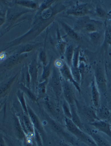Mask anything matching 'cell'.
Masks as SVG:
<instances>
[{"label": "cell", "instance_id": "6da1fadb", "mask_svg": "<svg viewBox=\"0 0 111 146\" xmlns=\"http://www.w3.org/2000/svg\"><path fill=\"white\" fill-rule=\"evenodd\" d=\"M73 29L77 32L80 31L88 34L96 31H104L105 27L102 21L86 16L79 17Z\"/></svg>", "mask_w": 111, "mask_h": 146}, {"label": "cell", "instance_id": "7a4b0ae2", "mask_svg": "<svg viewBox=\"0 0 111 146\" xmlns=\"http://www.w3.org/2000/svg\"><path fill=\"white\" fill-rule=\"evenodd\" d=\"M64 121L68 131L77 138L89 146H97L92 137L79 128L71 119L65 117Z\"/></svg>", "mask_w": 111, "mask_h": 146}, {"label": "cell", "instance_id": "3957f363", "mask_svg": "<svg viewBox=\"0 0 111 146\" xmlns=\"http://www.w3.org/2000/svg\"><path fill=\"white\" fill-rule=\"evenodd\" d=\"M50 84L56 98L57 100L59 99L63 93L62 76L59 69L55 66L53 68Z\"/></svg>", "mask_w": 111, "mask_h": 146}, {"label": "cell", "instance_id": "277c9868", "mask_svg": "<svg viewBox=\"0 0 111 146\" xmlns=\"http://www.w3.org/2000/svg\"><path fill=\"white\" fill-rule=\"evenodd\" d=\"M95 82L100 94L103 96L106 95L107 83L105 72L102 67L97 66L94 70Z\"/></svg>", "mask_w": 111, "mask_h": 146}, {"label": "cell", "instance_id": "5b68a950", "mask_svg": "<svg viewBox=\"0 0 111 146\" xmlns=\"http://www.w3.org/2000/svg\"><path fill=\"white\" fill-rule=\"evenodd\" d=\"M92 6L89 3L77 4L68 9L67 14L69 15L82 17L88 16L92 13Z\"/></svg>", "mask_w": 111, "mask_h": 146}, {"label": "cell", "instance_id": "8992f818", "mask_svg": "<svg viewBox=\"0 0 111 146\" xmlns=\"http://www.w3.org/2000/svg\"><path fill=\"white\" fill-rule=\"evenodd\" d=\"M62 88L65 100H66L70 106L75 105L77 101L76 96L70 83L63 79Z\"/></svg>", "mask_w": 111, "mask_h": 146}, {"label": "cell", "instance_id": "52a82bcc", "mask_svg": "<svg viewBox=\"0 0 111 146\" xmlns=\"http://www.w3.org/2000/svg\"><path fill=\"white\" fill-rule=\"evenodd\" d=\"M30 11V9L22 7H11L7 10L6 14L5 19L8 22H12L15 21L17 18L23 14Z\"/></svg>", "mask_w": 111, "mask_h": 146}, {"label": "cell", "instance_id": "ba28073f", "mask_svg": "<svg viewBox=\"0 0 111 146\" xmlns=\"http://www.w3.org/2000/svg\"><path fill=\"white\" fill-rule=\"evenodd\" d=\"M59 70L63 79L70 83L72 84L75 87L79 92L80 93L81 88H80V84L77 83L73 78L71 73L70 67L65 62H64L63 66L60 68L59 69Z\"/></svg>", "mask_w": 111, "mask_h": 146}, {"label": "cell", "instance_id": "9c48e42d", "mask_svg": "<svg viewBox=\"0 0 111 146\" xmlns=\"http://www.w3.org/2000/svg\"><path fill=\"white\" fill-rule=\"evenodd\" d=\"M28 67L30 78V85L33 90H34L35 88L38 80V71L39 68L36 56H34Z\"/></svg>", "mask_w": 111, "mask_h": 146}, {"label": "cell", "instance_id": "30bf717a", "mask_svg": "<svg viewBox=\"0 0 111 146\" xmlns=\"http://www.w3.org/2000/svg\"><path fill=\"white\" fill-rule=\"evenodd\" d=\"M27 111L28 114L30 118V120L34 125V129L39 132L42 138H45V133L44 131L43 126L39 119L38 116H36L33 110L31 108L29 105H27Z\"/></svg>", "mask_w": 111, "mask_h": 146}, {"label": "cell", "instance_id": "8fae6325", "mask_svg": "<svg viewBox=\"0 0 111 146\" xmlns=\"http://www.w3.org/2000/svg\"><path fill=\"white\" fill-rule=\"evenodd\" d=\"M27 56V55L26 54H19L15 52L8 58L5 60L1 66L6 68H11L13 66H15V64H18L21 60H23L25 58H26Z\"/></svg>", "mask_w": 111, "mask_h": 146}, {"label": "cell", "instance_id": "7c38bea8", "mask_svg": "<svg viewBox=\"0 0 111 146\" xmlns=\"http://www.w3.org/2000/svg\"><path fill=\"white\" fill-rule=\"evenodd\" d=\"M90 125L93 126L99 131L106 134L111 138V124L108 121L97 120L90 123Z\"/></svg>", "mask_w": 111, "mask_h": 146}, {"label": "cell", "instance_id": "4fadbf2b", "mask_svg": "<svg viewBox=\"0 0 111 146\" xmlns=\"http://www.w3.org/2000/svg\"><path fill=\"white\" fill-rule=\"evenodd\" d=\"M52 129L59 136H61L62 137L65 139L67 141L70 143L73 144H75V141L73 140V138L67 133L63 129V128L61 127L59 125L55 122L53 120H51L50 122Z\"/></svg>", "mask_w": 111, "mask_h": 146}, {"label": "cell", "instance_id": "5bb4252c", "mask_svg": "<svg viewBox=\"0 0 111 146\" xmlns=\"http://www.w3.org/2000/svg\"><path fill=\"white\" fill-rule=\"evenodd\" d=\"M14 129L15 134L19 141L22 142L27 137L24 132L17 116L14 117Z\"/></svg>", "mask_w": 111, "mask_h": 146}, {"label": "cell", "instance_id": "9a60e30c", "mask_svg": "<svg viewBox=\"0 0 111 146\" xmlns=\"http://www.w3.org/2000/svg\"><path fill=\"white\" fill-rule=\"evenodd\" d=\"M93 139L97 146H111L108 142L96 131L92 130L87 133Z\"/></svg>", "mask_w": 111, "mask_h": 146}, {"label": "cell", "instance_id": "2e32d148", "mask_svg": "<svg viewBox=\"0 0 111 146\" xmlns=\"http://www.w3.org/2000/svg\"><path fill=\"white\" fill-rule=\"evenodd\" d=\"M91 88L92 102L94 107L97 109L100 106V93L96 85L95 80H93L92 81Z\"/></svg>", "mask_w": 111, "mask_h": 146}, {"label": "cell", "instance_id": "e0dca14e", "mask_svg": "<svg viewBox=\"0 0 111 146\" xmlns=\"http://www.w3.org/2000/svg\"><path fill=\"white\" fill-rule=\"evenodd\" d=\"M59 23L69 38L76 41H79L81 40L80 36L73 28H72L67 23L63 21H59Z\"/></svg>", "mask_w": 111, "mask_h": 146}, {"label": "cell", "instance_id": "ac0fdd59", "mask_svg": "<svg viewBox=\"0 0 111 146\" xmlns=\"http://www.w3.org/2000/svg\"><path fill=\"white\" fill-rule=\"evenodd\" d=\"M96 114L98 120L108 121L111 119V112L106 106H100L96 111Z\"/></svg>", "mask_w": 111, "mask_h": 146}, {"label": "cell", "instance_id": "d6986e66", "mask_svg": "<svg viewBox=\"0 0 111 146\" xmlns=\"http://www.w3.org/2000/svg\"><path fill=\"white\" fill-rule=\"evenodd\" d=\"M90 41L93 44L99 45L103 43L104 39V31H98L87 34Z\"/></svg>", "mask_w": 111, "mask_h": 146}, {"label": "cell", "instance_id": "ffe728a7", "mask_svg": "<svg viewBox=\"0 0 111 146\" xmlns=\"http://www.w3.org/2000/svg\"><path fill=\"white\" fill-rule=\"evenodd\" d=\"M70 107L71 114H72V118H71V120L79 128L84 131V126H83V123L81 121L80 117L77 112L76 106L75 105H73V106H70Z\"/></svg>", "mask_w": 111, "mask_h": 146}, {"label": "cell", "instance_id": "44dd1931", "mask_svg": "<svg viewBox=\"0 0 111 146\" xmlns=\"http://www.w3.org/2000/svg\"><path fill=\"white\" fill-rule=\"evenodd\" d=\"M74 49L75 48H74L73 46L71 44L67 45L66 49L64 53L65 59L66 61L65 63L69 67H71L72 66V60L73 56Z\"/></svg>", "mask_w": 111, "mask_h": 146}, {"label": "cell", "instance_id": "7402d4cb", "mask_svg": "<svg viewBox=\"0 0 111 146\" xmlns=\"http://www.w3.org/2000/svg\"><path fill=\"white\" fill-rule=\"evenodd\" d=\"M16 4L27 9H38L40 6L38 1H15Z\"/></svg>", "mask_w": 111, "mask_h": 146}, {"label": "cell", "instance_id": "603a6c76", "mask_svg": "<svg viewBox=\"0 0 111 146\" xmlns=\"http://www.w3.org/2000/svg\"><path fill=\"white\" fill-rule=\"evenodd\" d=\"M48 80H45L40 82L37 87L38 90V99L45 98L47 94V86Z\"/></svg>", "mask_w": 111, "mask_h": 146}, {"label": "cell", "instance_id": "cb8c5ba5", "mask_svg": "<svg viewBox=\"0 0 111 146\" xmlns=\"http://www.w3.org/2000/svg\"><path fill=\"white\" fill-rule=\"evenodd\" d=\"M40 44H27L20 47L17 50L16 53L19 54H23L30 52L34 48L40 45Z\"/></svg>", "mask_w": 111, "mask_h": 146}, {"label": "cell", "instance_id": "d4e9b609", "mask_svg": "<svg viewBox=\"0 0 111 146\" xmlns=\"http://www.w3.org/2000/svg\"><path fill=\"white\" fill-rule=\"evenodd\" d=\"M20 90L23 91L24 93L27 96V97L33 102H36L38 100V98L33 91L29 88H27L25 85L21 83L20 84Z\"/></svg>", "mask_w": 111, "mask_h": 146}, {"label": "cell", "instance_id": "484cf974", "mask_svg": "<svg viewBox=\"0 0 111 146\" xmlns=\"http://www.w3.org/2000/svg\"><path fill=\"white\" fill-rule=\"evenodd\" d=\"M24 94L21 90H18L16 94L17 98H18L20 103V106H21L22 110L24 111V113L26 115H28V111H27V105H26V102L25 99L24 98Z\"/></svg>", "mask_w": 111, "mask_h": 146}, {"label": "cell", "instance_id": "4316f807", "mask_svg": "<svg viewBox=\"0 0 111 146\" xmlns=\"http://www.w3.org/2000/svg\"><path fill=\"white\" fill-rule=\"evenodd\" d=\"M52 64V59L45 66H43V72L41 77V81L48 80L51 73V65Z\"/></svg>", "mask_w": 111, "mask_h": 146}, {"label": "cell", "instance_id": "83f0119b", "mask_svg": "<svg viewBox=\"0 0 111 146\" xmlns=\"http://www.w3.org/2000/svg\"><path fill=\"white\" fill-rule=\"evenodd\" d=\"M22 76L21 77L22 84L25 85L27 88H29L30 87V78L28 71V67L24 68L23 69V73H22Z\"/></svg>", "mask_w": 111, "mask_h": 146}, {"label": "cell", "instance_id": "f1b7e54d", "mask_svg": "<svg viewBox=\"0 0 111 146\" xmlns=\"http://www.w3.org/2000/svg\"><path fill=\"white\" fill-rule=\"evenodd\" d=\"M80 48L79 46L75 48L74 51L73 56L72 60V66L71 67L77 68H79L80 60Z\"/></svg>", "mask_w": 111, "mask_h": 146}, {"label": "cell", "instance_id": "f546056e", "mask_svg": "<svg viewBox=\"0 0 111 146\" xmlns=\"http://www.w3.org/2000/svg\"><path fill=\"white\" fill-rule=\"evenodd\" d=\"M104 44L109 45L111 48V25H106L104 30Z\"/></svg>", "mask_w": 111, "mask_h": 146}, {"label": "cell", "instance_id": "4dcf8cb0", "mask_svg": "<svg viewBox=\"0 0 111 146\" xmlns=\"http://www.w3.org/2000/svg\"><path fill=\"white\" fill-rule=\"evenodd\" d=\"M46 104L47 105L49 110L51 112L52 114H54L55 116H57L59 115V108H57L54 104L52 102H50L49 98L47 99L46 98Z\"/></svg>", "mask_w": 111, "mask_h": 146}, {"label": "cell", "instance_id": "1f68e13d", "mask_svg": "<svg viewBox=\"0 0 111 146\" xmlns=\"http://www.w3.org/2000/svg\"><path fill=\"white\" fill-rule=\"evenodd\" d=\"M85 111L87 117L89 120H90L91 123L98 120L96 114V111L93 108H87Z\"/></svg>", "mask_w": 111, "mask_h": 146}, {"label": "cell", "instance_id": "d6a6232c", "mask_svg": "<svg viewBox=\"0 0 111 146\" xmlns=\"http://www.w3.org/2000/svg\"><path fill=\"white\" fill-rule=\"evenodd\" d=\"M95 14L97 16L101 18H107L108 17V14L99 5H97L95 11Z\"/></svg>", "mask_w": 111, "mask_h": 146}, {"label": "cell", "instance_id": "836d02e7", "mask_svg": "<svg viewBox=\"0 0 111 146\" xmlns=\"http://www.w3.org/2000/svg\"><path fill=\"white\" fill-rule=\"evenodd\" d=\"M70 68L73 78L77 83L80 84L82 77L79 69V68H77L72 67H70Z\"/></svg>", "mask_w": 111, "mask_h": 146}, {"label": "cell", "instance_id": "e575fe53", "mask_svg": "<svg viewBox=\"0 0 111 146\" xmlns=\"http://www.w3.org/2000/svg\"><path fill=\"white\" fill-rule=\"evenodd\" d=\"M17 75L14 76L13 78L9 80L8 81L6 82L5 83L3 84L1 87H0V96L4 94L8 90V89L11 86V84L13 83V81L15 80V78H16Z\"/></svg>", "mask_w": 111, "mask_h": 146}, {"label": "cell", "instance_id": "d590c367", "mask_svg": "<svg viewBox=\"0 0 111 146\" xmlns=\"http://www.w3.org/2000/svg\"><path fill=\"white\" fill-rule=\"evenodd\" d=\"M63 111L66 117L71 119L72 114H71V109L70 106L66 100H64L62 104Z\"/></svg>", "mask_w": 111, "mask_h": 146}, {"label": "cell", "instance_id": "8d00e7d4", "mask_svg": "<svg viewBox=\"0 0 111 146\" xmlns=\"http://www.w3.org/2000/svg\"><path fill=\"white\" fill-rule=\"evenodd\" d=\"M42 139V137L40 133L38 131L35 129L34 140L36 146H43Z\"/></svg>", "mask_w": 111, "mask_h": 146}, {"label": "cell", "instance_id": "74e56055", "mask_svg": "<svg viewBox=\"0 0 111 146\" xmlns=\"http://www.w3.org/2000/svg\"><path fill=\"white\" fill-rule=\"evenodd\" d=\"M39 58L41 63L43 64V66H45L47 64V54L44 50H42L40 51L39 55Z\"/></svg>", "mask_w": 111, "mask_h": 146}, {"label": "cell", "instance_id": "f35d334b", "mask_svg": "<svg viewBox=\"0 0 111 146\" xmlns=\"http://www.w3.org/2000/svg\"><path fill=\"white\" fill-rule=\"evenodd\" d=\"M22 146H33V143L31 141V139L27 137L22 142Z\"/></svg>", "mask_w": 111, "mask_h": 146}, {"label": "cell", "instance_id": "ab89813d", "mask_svg": "<svg viewBox=\"0 0 111 146\" xmlns=\"http://www.w3.org/2000/svg\"><path fill=\"white\" fill-rule=\"evenodd\" d=\"M4 139L6 143L7 146H18L15 142L13 140L9 139L7 137L4 136Z\"/></svg>", "mask_w": 111, "mask_h": 146}, {"label": "cell", "instance_id": "60d3db41", "mask_svg": "<svg viewBox=\"0 0 111 146\" xmlns=\"http://www.w3.org/2000/svg\"><path fill=\"white\" fill-rule=\"evenodd\" d=\"M0 146H7L5 141L4 139V136L0 135Z\"/></svg>", "mask_w": 111, "mask_h": 146}, {"label": "cell", "instance_id": "b9f144b4", "mask_svg": "<svg viewBox=\"0 0 111 146\" xmlns=\"http://www.w3.org/2000/svg\"><path fill=\"white\" fill-rule=\"evenodd\" d=\"M59 146H71V145H69V144H68V143H66L64 141H61L59 142Z\"/></svg>", "mask_w": 111, "mask_h": 146}, {"label": "cell", "instance_id": "7bdbcfd3", "mask_svg": "<svg viewBox=\"0 0 111 146\" xmlns=\"http://www.w3.org/2000/svg\"><path fill=\"white\" fill-rule=\"evenodd\" d=\"M5 18L3 17H0V26H1L5 22Z\"/></svg>", "mask_w": 111, "mask_h": 146}, {"label": "cell", "instance_id": "ee69618b", "mask_svg": "<svg viewBox=\"0 0 111 146\" xmlns=\"http://www.w3.org/2000/svg\"><path fill=\"white\" fill-rule=\"evenodd\" d=\"M5 13L4 12V11L0 10V17H5Z\"/></svg>", "mask_w": 111, "mask_h": 146}, {"label": "cell", "instance_id": "f6af8a7d", "mask_svg": "<svg viewBox=\"0 0 111 146\" xmlns=\"http://www.w3.org/2000/svg\"><path fill=\"white\" fill-rule=\"evenodd\" d=\"M1 108H2V104H0V110Z\"/></svg>", "mask_w": 111, "mask_h": 146}, {"label": "cell", "instance_id": "bcb514c9", "mask_svg": "<svg viewBox=\"0 0 111 146\" xmlns=\"http://www.w3.org/2000/svg\"><path fill=\"white\" fill-rule=\"evenodd\" d=\"M33 146H36V145H35V144H33Z\"/></svg>", "mask_w": 111, "mask_h": 146}, {"label": "cell", "instance_id": "7dc6e473", "mask_svg": "<svg viewBox=\"0 0 111 146\" xmlns=\"http://www.w3.org/2000/svg\"></svg>", "mask_w": 111, "mask_h": 146}]
</instances>
